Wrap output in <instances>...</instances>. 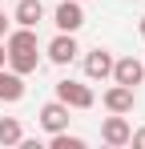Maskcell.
Masks as SVG:
<instances>
[{"label":"cell","mask_w":145,"mask_h":149,"mask_svg":"<svg viewBox=\"0 0 145 149\" xmlns=\"http://www.w3.org/2000/svg\"><path fill=\"white\" fill-rule=\"evenodd\" d=\"M4 49H8V69L12 73H36L40 69V40H36V28H8V36H4Z\"/></svg>","instance_id":"6da1fadb"},{"label":"cell","mask_w":145,"mask_h":149,"mask_svg":"<svg viewBox=\"0 0 145 149\" xmlns=\"http://www.w3.org/2000/svg\"><path fill=\"white\" fill-rule=\"evenodd\" d=\"M56 101H65L69 109H93V105H97V93L85 85V81L65 77V81H56Z\"/></svg>","instance_id":"7a4b0ae2"},{"label":"cell","mask_w":145,"mask_h":149,"mask_svg":"<svg viewBox=\"0 0 145 149\" xmlns=\"http://www.w3.org/2000/svg\"><path fill=\"white\" fill-rule=\"evenodd\" d=\"M52 24H56V32H81L85 28V0H61L52 8Z\"/></svg>","instance_id":"3957f363"},{"label":"cell","mask_w":145,"mask_h":149,"mask_svg":"<svg viewBox=\"0 0 145 149\" xmlns=\"http://www.w3.org/2000/svg\"><path fill=\"white\" fill-rule=\"evenodd\" d=\"M48 61L52 65H72L77 61V52H81V45H77V32H56L52 40H48Z\"/></svg>","instance_id":"277c9868"},{"label":"cell","mask_w":145,"mask_h":149,"mask_svg":"<svg viewBox=\"0 0 145 149\" xmlns=\"http://www.w3.org/2000/svg\"><path fill=\"white\" fill-rule=\"evenodd\" d=\"M101 105H105L109 113H133V105H137V89H129V85H117V81H113V89L101 93Z\"/></svg>","instance_id":"5b68a950"},{"label":"cell","mask_w":145,"mask_h":149,"mask_svg":"<svg viewBox=\"0 0 145 149\" xmlns=\"http://www.w3.org/2000/svg\"><path fill=\"white\" fill-rule=\"evenodd\" d=\"M129 121H125V113H109L105 121H101V141L105 145H113V149H121V145H129Z\"/></svg>","instance_id":"8992f818"},{"label":"cell","mask_w":145,"mask_h":149,"mask_svg":"<svg viewBox=\"0 0 145 149\" xmlns=\"http://www.w3.org/2000/svg\"><path fill=\"white\" fill-rule=\"evenodd\" d=\"M113 81H117V85H129V89H137V85H141L145 81V65L141 61H137V56H117V61H113Z\"/></svg>","instance_id":"52a82bcc"},{"label":"cell","mask_w":145,"mask_h":149,"mask_svg":"<svg viewBox=\"0 0 145 149\" xmlns=\"http://www.w3.org/2000/svg\"><path fill=\"white\" fill-rule=\"evenodd\" d=\"M36 121H40V129H45V133H61V129H69V105H65V101H48V105H40V117H36Z\"/></svg>","instance_id":"ba28073f"},{"label":"cell","mask_w":145,"mask_h":149,"mask_svg":"<svg viewBox=\"0 0 145 149\" xmlns=\"http://www.w3.org/2000/svg\"><path fill=\"white\" fill-rule=\"evenodd\" d=\"M113 61H117L113 52L97 45L93 52H85V77H89V81H109V73H113Z\"/></svg>","instance_id":"9c48e42d"},{"label":"cell","mask_w":145,"mask_h":149,"mask_svg":"<svg viewBox=\"0 0 145 149\" xmlns=\"http://www.w3.org/2000/svg\"><path fill=\"white\" fill-rule=\"evenodd\" d=\"M12 20L20 28H36L45 20V4H40V0H20V4L12 8Z\"/></svg>","instance_id":"30bf717a"},{"label":"cell","mask_w":145,"mask_h":149,"mask_svg":"<svg viewBox=\"0 0 145 149\" xmlns=\"http://www.w3.org/2000/svg\"><path fill=\"white\" fill-rule=\"evenodd\" d=\"M24 97V77L12 73V69H0V101H20Z\"/></svg>","instance_id":"8fae6325"},{"label":"cell","mask_w":145,"mask_h":149,"mask_svg":"<svg viewBox=\"0 0 145 149\" xmlns=\"http://www.w3.org/2000/svg\"><path fill=\"white\" fill-rule=\"evenodd\" d=\"M24 141V125L16 117H0V145H20Z\"/></svg>","instance_id":"7c38bea8"},{"label":"cell","mask_w":145,"mask_h":149,"mask_svg":"<svg viewBox=\"0 0 145 149\" xmlns=\"http://www.w3.org/2000/svg\"><path fill=\"white\" fill-rule=\"evenodd\" d=\"M52 141L48 145L52 149H85V137H77V133H69V129H61V133H48Z\"/></svg>","instance_id":"4fadbf2b"},{"label":"cell","mask_w":145,"mask_h":149,"mask_svg":"<svg viewBox=\"0 0 145 149\" xmlns=\"http://www.w3.org/2000/svg\"><path fill=\"white\" fill-rule=\"evenodd\" d=\"M129 145H133V149H145V129H137V133H129Z\"/></svg>","instance_id":"5bb4252c"},{"label":"cell","mask_w":145,"mask_h":149,"mask_svg":"<svg viewBox=\"0 0 145 149\" xmlns=\"http://www.w3.org/2000/svg\"><path fill=\"white\" fill-rule=\"evenodd\" d=\"M8 28H12V16H4V8H0V40L8 36Z\"/></svg>","instance_id":"9a60e30c"},{"label":"cell","mask_w":145,"mask_h":149,"mask_svg":"<svg viewBox=\"0 0 145 149\" xmlns=\"http://www.w3.org/2000/svg\"><path fill=\"white\" fill-rule=\"evenodd\" d=\"M8 65V49H4V40H0V69Z\"/></svg>","instance_id":"2e32d148"},{"label":"cell","mask_w":145,"mask_h":149,"mask_svg":"<svg viewBox=\"0 0 145 149\" xmlns=\"http://www.w3.org/2000/svg\"><path fill=\"white\" fill-rule=\"evenodd\" d=\"M137 32H141V36H145V16H141V24H137Z\"/></svg>","instance_id":"e0dca14e"},{"label":"cell","mask_w":145,"mask_h":149,"mask_svg":"<svg viewBox=\"0 0 145 149\" xmlns=\"http://www.w3.org/2000/svg\"><path fill=\"white\" fill-rule=\"evenodd\" d=\"M0 4H4V0H0Z\"/></svg>","instance_id":"ac0fdd59"},{"label":"cell","mask_w":145,"mask_h":149,"mask_svg":"<svg viewBox=\"0 0 145 149\" xmlns=\"http://www.w3.org/2000/svg\"><path fill=\"white\" fill-rule=\"evenodd\" d=\"M141 65H145V61H141Z\"/></svg>","instance_id":"d6986e66"}]
</instances>
